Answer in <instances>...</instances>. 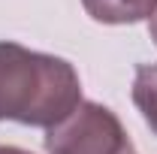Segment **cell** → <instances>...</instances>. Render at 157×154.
Wrapping results in <instances>:
<instances>
[{
    "mask_svg": "<svg viewBox=\"0 0 157 154\" xmlns=\"http://www.w3.org/2000/svg\"><path fill=\"white\" fill-rule=\"evenodd\" d=\"M82 103V82L70 60L0 39V121L55 127Z\"/></svg>",
    "mask_w": 157,
    "mask_h": 154,
    "instance_id": "1",
    "label": "cell"
},
{
    "mask_svg": "<svg viewBox=\"0 0 157 154\" xmlns=\"http://www.w3.org/2000/svg\"><path fill=\"white\" fill-rule=\"evenodd\" d=\"M48 154H139L121 118L94 100H82L60 124L45 130Z\"/></svg>",
    "mask_w": 157,
    "mask_h": 154,
    "instance_id": "2",
    "label": "cell"
},
{
    "mask_svg": "<svg viewBox=\"0 0 157 154\" xmlns=\"http://www.w3.org/2000/svg\"><path fill=\"white\" fill-rule=\"evenodd\" d=\"M82 6L100 24H136L157 12V0H82Z\"/></svg>",
    "mask_w": 157,
    "mask_h": 154,
    "instance_id": "3",
    "label": "cell"
},
{
    "mask_svg": "<svg viewBox=\"0 0 157 154\" xmlns=\"http://www.w3.org/2000/svg\"><path fill=\"white\" fill-rule=\"evenodd\" d=\"M133 103L157 136V64H139L133 76Z\"/></svg>",
    "mask_w": 157,
    "mask_h": 154,
    "instance_id": "4",
    "label": "cell"
},
{
    "mask_svg": "<svg viewBox=\"0 0 157 154\" xmlns=\"http://www.w3.org/2000/svg\"><path fill=\"white\" fill-rule=\"evenodd\" d=\"M0 154H33L27 148H18V145H0Z\"/></svg>",
    "mask_w": 157,
    "mask_h": 154,
    "instance_id": "5",
    "label": "cell"
},
{
    "mask_svg": "<svg viewBox=\"0 0 157 154\" xmlns=\"http://www.w3.org/2000/svg\"><path fill=\"white\" fill-rule=\"evenodd\" d=\"M148 30H151V39H154V45H157V12L148 18Z\"/></svg>",
    "mask_w": 157,
    "mask_h": 154,
    "instance_id": "6",
    "label": "cell"
}]
</instances>
